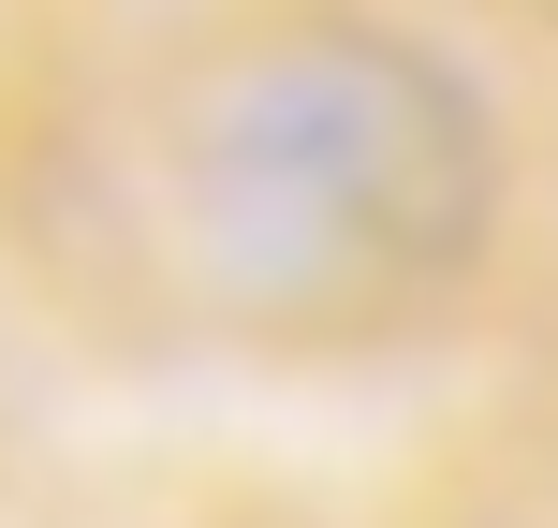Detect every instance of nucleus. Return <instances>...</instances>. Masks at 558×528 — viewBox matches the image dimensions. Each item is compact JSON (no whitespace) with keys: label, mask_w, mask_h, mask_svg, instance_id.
I'll list each match as a JSON object with an SVG mask.
<instances>
[{"label":"nucleus","mask_w":558,"mask_h":528,"mask_svg":"<svg viewBox=\"0 0 558 528\" xmlns=\"http://www.w3.org/2000/svg\"><path fill=\"white\" fill-rule=\"evenodd\" d=\"M133 250L251 353H412L500 279L514 103L383 0L206 15L118 162Z\"/></svg>","instance_id":"obj_1"}]
</instances>
